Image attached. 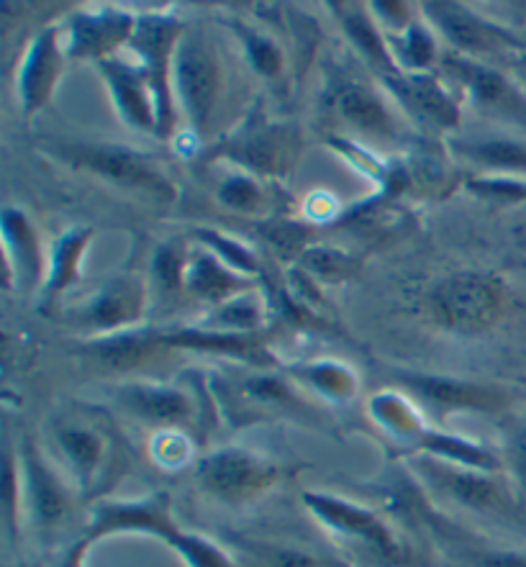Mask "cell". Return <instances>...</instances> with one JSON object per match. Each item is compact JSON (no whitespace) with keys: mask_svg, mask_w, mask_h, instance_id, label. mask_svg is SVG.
<instances>
[{"mask_svg":"<svg viewBox=\"0 0 526 567\" xmlns=\"http://www.w3.org/2000/svg\"><path fill=\"white\" fill-rule=\"evenodd\" d=\"M62 37L60 27H47L31 39L29 50L23 54L19 83H16L23 116H34L39 109L52 101L64 70V56H68Z\"/></svg>","mask_w":526,"mask_h":567,"instance_id":"17","label":"cell"},{"mask_svg":"<svg viewBox=\"0 0 526 567\" xmlns=\"http://www.w3.org/2000/svg\"><path fill=\"white\" fill-rule=\"evenodd\" d=\"M337 8H342V11H339V19H342L347 34H350L354 47H358L362 56H365L370 68L375 70L378 75L385 80V83H391V80L401 78L403 72L393 60L391 47H388V42L383 39V34L378 31L375 23L368 19V13L362 11L360 6L342 3Z\"/></svg>","mask_w":526,"mask_h":567,"instance_id":"26","label":"cell"},{"mask_svg":"<svg viewBox=\"0 0 526 567\" xmlns=\"http://www.w3.org/2000/svg\"><path fill=\"white\" fill-rule=\"evenodd\" d=\"M91 549H93V542L87 539L85 534H80V537L60 555L56 567H87V555H91Z\"/></svg>","mask_w":526,"mask_h":567,"instance_id":"37","label":"cell"},{"mask_svg":"<svg viewBox=\"0 0 526 567\" xmlns=\"http://www.w3.org/2000/svg\"><path fill=\"white\" fill-rule=\"evenodd\" d=\"M218 200H221L226 208L249 216L262 214L267 206L262 188L257 185L255 175L249 173H234L229 177H224V183L218 185Z\"/></svg>","mask_w":526,"mask_h":567,"instance_id":"32","label":"cell"},{"mask_svg":"<svg viewBox=\"0 0 526 567\" xmlns=\"http://www.w3.org/2000/svg\"><path fill=\"white\" fill-rule=\"evenodd\" d=\"M265 234L267 239H270V245L278 249L280 255H296V252L303 255V245H306L303 226H298L293 221H278L272 224Z\"/></svg>","mask_w":526,"mask_h":567,"instance_id":"36","label":"cell"},{"mask_svg":"<svg viewBox=\"0 0 526 567\" xmlns=\"http://www.w3.org/2000/svg\"><path fill=\"white\" fill-rule=\"evenodd\" d=\"M406 470L444 516L526 539V501L501 470L467 467L436 457H406Z\"/></svg>","mask_w":526,"mask_h":567,"instance_id":"1","label":"cell"},{"mask_svg":"<svg viewBox=\"0 0 526 567\" xmlns=\"http://www.w3.org/2000/svg\"><path fill=\"white\" fill-rule=\"evenodd\" d=\"M393 93L414 109L419 116L432 121L440 128H455L460 124V109L452 93L444 87L440 80L429 75V72H403L388 83Z\"/></svg>","mask_w":526,"mask_h":567,"instance_id":"24","label":"cell"},{"mask_svg":"<svg viewBox=\"0 0 526 567\" xmlns=\"http://www.w3.org/2000/svg\"><path fill=\"white\" fill-rule=\"evenodd\" d=\"M442 68L465 93H471L477 109L498 113V116L526 121V95L519 87L508 83L501 72L485 68L481 62L465 60L460 54L444 56Z\"/></svg>","mask_w":526,"mask_h":567,"instance_id":"20","label":"cell"},{"mask_svg":"<svg viewBox=\"0 0 526 567\" xmlns=\"http://www.w3.org/2000/svg\"><path fill=\"white\" fill-rule=\"evenodd\" d=\"M183 27L173 16H142L136 21L132 37V50L136 62L147 72V80L157 103V134L159 140L173 134L175 128V93H173V62L177 42L183 37Z\"/></svg>","mask_w":526,"mask_h":567,"instance_id":"13","label":"cell"},{"mask_svg":"<svg viewBox=\"0 0 526 567\" xmlns=\"http://www.w3.org/2000/svg\"><path fill=\"white\" fill-rule=\"evenodd\" d=\"M221 545L237 567H352L342 555L288 537L229 532Z\"/></svg>","mask_w":526,"mask_h":567,"instance_id":"15","label":"cell"},{"mask_svg":"<svg viewBox=\"0 0 526 567\" xmlns=\"http://www.w3.org/2000/svg\"><path fill=\"white\" fill-rule=\"evenodd\" d=\"M296 470L260 450L226 444L206 452L193 465V483L200 496L224 508H247L260 504L280 488Z\"/></svg>","mask_w":526,"mask_h":567,"instance_id":"6","label":"cell"},{"mask_svg":"<svg viewBox=\"0 0 526 567\" xmlns=\"http://www.w3.org/2000/svg\"><path fill=\"white\" fill-rule=\"evenodd\" d=\"M506 293L491 275H450L429 296V309L444 329L457 334H477L488 329L504 311Z\"/></svg>","mask_w":526,"mask_h":567,"instance_id":"11","label":"cell"},{"mask_svg":"<svg viewBox=\"0 0 526 567\" xmlns=\"http://www.w3.org/2000/svg\"><path fill=\"white\" fill-rule=\"evenodd\" d=\"M393 385L436 426L447 424L455 413H481V416H512L514 393L498 383L463 380L429 372L395 370Z\"/></svg>","mask_w":526,"mask_h":567,"instance_id":"7","label":"cell"},{"mask_svg":"<svg viewBox=\"0 0 526 567\" xmlns=\"http://www.w3.org/2000/svg\"><path fill=\"white\" fill-rule=\"evenodd\" d=\"M249 288V280L229 272V265L216 252H198L185 259L183 290L208 301H234V296Z\"/></svg>","mask_w":526,"mask_h":567,"instance_id":"25","label":"cell"},{"mask_svg":"<svg viewBox=\"0 0 526 567\" xmlns=\"http://www.w3.org/2000/svg\"><path fill=\"white\" fill-rule=\"evenodd\" d=\"M522 385H524V388H526V378H524V380H522Z\"/></svg>","mask_w":526,"mask_h":567,"instance_id":"38","label":"cell"},{"mask_svg":"<svg viewBox=\"0 0 526 567\" xmlns=\"http://www.w3.org/2000/svg\"><path fill=\"white\" fill-rule=\"evenodd\" d=\"M241 39H245V50L252 68L267 78H278L282 72V52L272 39L257 34L252 29H241Z\"/></svg>","mask_w":526,"mask_h":567,"instance_id":"34","label":"cell"},{"mask_svg":"<svg viewBox=\"0 0 526 567\" xmlns=\"http://www.w3.org/2000/svg\"><path fill=\"white\" fill-rule=\"evenodd\" d=\"M290 375L309 385L319 399L337 403V406H344V403L354 401V395H358V378H354L350 368L339 362L323 360L296 364V368H290Z\"/></svg>","mask_w":526,"mask_h":567,"instance_id":"28","label":"cell"},{"mask_svg":"<svg viewBox=\"0 0 526 567\" xmlns=\"http://www.w3.org/2000/svg\"><path fill=\"white\" fill-rule=\"evenodd\" d=\"M132 13L103 8L99 13H75L64 27V52L72 60H111L118 47L132 44L136 31Z\"/></svg>","mask_w":526,"mask_h":567,"instance_id":"16","label":"cell"},{"mask_svg":"<svg viewBox=\"0 0 526 567\" xmlns=\"http://www.w3.org/2000/svg\"><path fill=\"white\" fill-rule=\"evenodd\" d=\"M424 11L432 27L440 29L450 39V44H455L463 52L504 54L524 47V42L508 34L506 29L481 19L460 3H424Z\"/></svg>","mask_w":526,"mask_h":567,"instance_id":"18","label":"cell"},{"mask_svg":"<svg viewBox=\"0 0 526 567\" xmlns=\"http://www.w3.org/2000/svg\"><path fill=\"white\" fill-rule=\"evenodd\" d=\"M218 155L234 159L249 175H282L298 157V136L290 126L272 124L262 113H255L218 147Z\"/></svg>","mask_w":526,"mask_h":567,"instance_id":"14","label":"cell"},{"mask_svg":"<svg viewBox=\"0 0 526 567\" xmlns=\"http://www.w3.org/2000/svg\"><path fill=\"white\" fill-rule=\"evenodd\" d=\"M91 237H93L91 229H70L68 234H62V237L54 241L50 275H47L42 286L44 309H50V306L72 286V282H78L80 259H83L87 245H91Z\"/></svg>","mask_w":526,"mask_h":567,"instance_id":"27","label":"cell"},{"mask_svg":"<svg viewBox=\"0 0 526 567\" xmlns=\"http://www.w3.org/2000/svg\"><path fill=\"white\" fill-rule=\"evenodd\" d=\"M16 457H19L21 491L27 498L31 522L44 537H50V534L60 532V526L72 514L78 496L75 485L54 467V460L47 457L44 450L31 436H21Z\"/></svg>","mask_w":526,"mask_h":567,"instance_id":"12","label":"cell"},{"mask_svg":"<svg viewBox=\"0 0 526 567\" xmlns=\"http://www.w3.org/2000/svg\"><path fill=\"white\" fill-rule=\"evenodd\" d=\"M52 155L68 162L70 167L99 175L118 188L144 193V196L162 200V204L175 198V185L157 167V162L136 150L121 147V144L64 142L52 147Z\"/></svg>","mask_w":526,"mask_h":567,"instance_id":"9","label":"cell"},{"mask_svg":"<svg viewBox=\"0 0 526 567\" xmlns=\"http://www.w3.org/2000/svg\"><path fill=\"white\" fill-rule=\"evenodd\" d=\"M498 455L508 481L514 483V488L526 501V416L506 419V424L501 426Z\"/></svg>","mask_w":526,"mask_h":567,"instance_id":"30","label":"cell"},{"mask_svg":"<svg viewBox=\"0 0 526 567\" xmlns=\"http://www.w3.org/2000/svg\"><path fill=\"white\" fill-rule=\"evenodd\" d=\"M331 105L347 124L358 128L362 134L372 136H393L395 121L388 111L380 93L372 91L360 80H339L331 91Z\"/></svg>","mask_w":526,"mask_h":567,"instance_id":"22","label":"cell"},{"mask_svg":"<svg viewBox=\"0 0 526 567\" xmlns=\"http://www.w3.org/2000/svg\"><path fill=\"white\" fill-rule=\"evenodd\" d=\"M3 241H6V267L8 282L19 280L23 290H31L42 282V247L34 226L19 208L3 210Z\"/></svg>","mask_w":526,"mask_h":567,"instance_id":"23","label":"cell"},{"mask_svg":"<svg viewBox=\"0 0 526 567\" xmlns=\"http://www.w3.org/2000/svg\"><path fill=\"white\" fill-rule=\"evenodd\" d=\"M460 152L488 173H506L504 177L526 181V144L514 140H483L460 147Z\"/></svg>","mask_w":526,"mask_h":567,"instance_id":"29","label":"cell"},{"mask_svg":"<svg viewBox=\"0 0 526 567\" xmlns=\"http://www.w3.org/2000/svg\"><path fill=\"white\" fill-rule=\"evenodd\" d=\"M99 68L121 118L142 132L157 134V103L142 64L111 56V60L99 62Z\"/></svg>","mask_w":526,"mask_h":567,"instance_id":"21","label":"cell"},{"mask_svg":"<svg viewBox=\"0 0 526 567\" xmlns=\"http://www.w3.org/2000/svg\"><path fill=\"white\" fill-rule=\"evenodd\" d=\"M196 444H198L196 436L185 432H157L152 436L149 455L165 470H181L190 463L196 465V460H193Z\"/></svg>","mask_w":526,"mask_h":567,"instance_id":"33","label":"cell"},{"mask_svg":"<svg viewBox=\"0 0 526 567\" xmlns=\"http://www.w3.org/2000/svg\"><path fill=\"white\" fill-rule=\"evenodd\" d=\"M224 75L214 47L200 31H183L173 62V93L181 101L193 134L206 132L221 99Z\"/></svg>","mask_w":526,"mask_h":567,"instance_id":"10","label":"cell"},{"mask_svg":"<svg viewBox=\"0 0 526 567\" xmlns=\"http://www.w3.org/2000/svg\"><path fill=\"white\" fill-rule=\"evenodd\" d=\"M303 257V267L313 275H319V278H327V280H344L354 275V262L347 255H339V252H331V249H306L301 255Z\"/></svg>","mask_w":526,"mask_h":567,"instance_id":"35","label":"cell"},{"mask_svg":"<svg viewBox=\"0 0 526 567\" xmlns=\"http://www.w3.org/2000/svg\"><path fill=\"white\" fill-rule=\"evenodd\" d=\"M116 534H144V537L159 539L188 567H237L221 542L185 529L165 491H155L142 498H103L99 504H91L85 537L95 545Z\"/></svg>","mask_w":526,"mask_h":567,"instance_id":"3","label":"cell"},{"mask_svg":"<svg viewBox=\"0 0 526 567\" xmlns=\"http://www.w3.org/2000/svg\"><path fill=\"white\" fill-rule=\"evenodd\" d=\"M303 506L329 537L350 549V563L360 560L372 567H424V555L401 526L378 508L327 491H303Z\"/></svg>","mask_w":526,"mask_h":567,"instance_id":"4","label":"cell"},{"mask_svg":"<svg viewBox=\"0 0 526 567\" xmlns=\"http://www.w3.org/2000/svg\"><path fill=\"white\" fill-rule=\"evenodd\" d=\"M113 403L124 416L155 429V434L185 432L198 442L208 432L206 413H216L206 380L198 388L181 383H124L113 388Z\"/></svg>","mask_w":526,"mask_h":567,"instance_id":"8","label":"cell"},{"mask_svg":"<svg viewBox=\"0 0 526 567\" xmlns=\"http://www.w3.org/2000/svg\"><path fill=\"white\" fill-rule=\"evenodd\" d=\"M47 440L54 450V463L62 465L78 496L91 504L103 501L128 470L124 434L101 409H60L47 424Z\"/></svg>","mask_w":526,"mask_h":567,"instance_id":"2","label":"cell"},{"mask_svg":"<svg viewBox=\"0 0 526 567\" xmlns=\"http://www.w3.org/2000/svg\"><path fill=\"white\" fill-rule=\"evenodd\" d=\"M208 391L216 413L231 426H252L265 421H298L323 426L327 411L309 401L298 388L275 372H241V375H210Z\"/></svg>","mask_w":526,"mask_h":567,"instance_id":"5","label":"cell"},{"mask_svg":"<svg viewBox=\"0 0 526 567\" xmlns=\"http://www.w3.org/2000/svg\"><path fill=\"white\" fill-rule=\"evenodd\" d=\"M388 47H391V54L401 72H426L436 54L434 39L429 34V29L421 27V23H411V27L403 29L399 37H391Z\"/></svg>","mask_w":526,"mask_h":567,"instance_id":"31","label":"cell"},{"mask_svg":"<svg viewBox=\"0 0 526 567\" xmlns=\"http://www.w3.org/2000/svg\"><path fill=\"white\" fill-rule=\"evenodd\" d=\"M144 311V286L136 278H113L99 293L87 298L83 306L72 309L70 316L78 327L91 329L95 334L113 337L121 329L140 321Z\"/></svg>","mask_w":526,"mask_h":567,"instance_id":"19","label":"cell"}]
</instances>
